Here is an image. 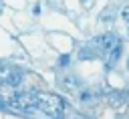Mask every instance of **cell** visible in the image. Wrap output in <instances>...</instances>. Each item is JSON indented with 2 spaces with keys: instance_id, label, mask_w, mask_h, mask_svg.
Wrapping results in <instances>:
<instances>
[{
  "instance_id": "cell-1",
  "label": "cell",
  "mask_w": 129,
  "mask_h": 119,
  "mask_svg": "<svg viewBox=\"0 0 129 119\" xmlns=\"http://www.w3.org/2000/svg\"><path fill=\"white\" fill-rule=\"evenodd\" d=\"M22 81V73L18 69H10V67H4V71L0 73V83L6 85V87H18Z\"/></svg>"
},
{
  "instance_id": "cell-2",
  "label": "cell",
  "mask_w": 129,
  "mask_h": 119,
  "mask_svg": "<svg viewBox=\"0 0 129 119\" xmlns=\"http://www.w3.org/2000/svg\"><path fill=\"white\" fill-rule=\"evenodd\" d=\"M95 42H97V44H101V46H103V50H111V48L117 44L115 34H111V32H107V34H103V36H97V38H95Z\"/></svg>"
},
{
  "instance_id": "cell-3",
  "label": "cell",
  "mask_w": 129,
  "mask_h": 119,
  "mask_svg": "<svg viewBox=\"0 0 129 119\" xmlns=\"http://www.w3.org/2000/svg\"><path fill=\"white\" fill-rule=\"evenodd\" d=\"M121 50H123V46H121L119 42H117V44L111 48V52H109V58H107V65H109V67H113V65L119 61V56H121Z\"/></svg>"
},
{
  "instance_id": "cell-4",
  "label": "cell",
  "mask_w": 129,
  "mask_h": 119,
  "mask_svg": "<svg viewBox=\"0 0 129 119\" xmlns=\"http://www.w3.org/2000/svg\"><path fill=\"white\" fill-rule=\"evenodd\" d=\"M109 103H111V107H121V103H123V95H121V93H113V95L109 97Z\"/></svg>"
},
{
  "instance_id": "cell-5",
  "label": "cell",
  "mask_w": 129,
  "mask_h": 119,
  "mask_svg": "<svg viewBox=\"0 0 129 119\" xmlns=\"http://www.w3.org/2000/svg\"><path fill=\"white\" fill-rule=\"evenodd\" d=\"M79 58H81V61H87V58H95V54H93V50H91V48H81Z\"/></svg>"
},
{
  "instance_id": "cell-6",
  "label": "cell",
  "mask_w": 129,
  "mask_h": 119,
  "mask_svg": "<svg viewBox=\"0 0 129 119\" xmlns=\"http://www.w3.org/2000/svg\"><path fill=\"white\" fill-rule=\"evenodd\" d=\"M62 85L67 89H73V87H77V79L75 77H67V79H62Z\"/></svg>"
},
{
  "instance_id": "cell-7",
  "label": "cell",
  "mask_w": 129,
  "mask_h": 119,
  "mask_svg": "<svg viewBox=\"0 0 129 119\" xmlns=\"http://www.w3.org/2000/svg\"><path fill=\"white\" fill-rule=\"evenodd\" d=\"M101 20H113V12H107V14L103 12L101 14Z\"/></svg>"
},
{
  "instance_id": "cell-8",
  "label": "cell",
  "mask_w": 129,
  "mask_h": 119,
  "mask_svg": "<svg viewBox=\"0 0 129 119\" xmlns=\"http://www.w3.org/2000/svg\"><path fill=\"white\" fill-rule=\"evenodd\" d=\"M58 63H60V65H62V67H67V65H69V54H62V56H60V61H58Z\"/></svg>"
},
{
  "instance_id": "cell-9",
  "label": "cell",
  "mask_w": 129,
  "mask_h": 119,
  "mask_svg": "<svg viewBox=\"0 0 129 119\" xmlns=\"http://www.w3.org/2000/svg\"><path fill=\"white\" fill-rule=\"evenodd\" d=\"M121 16H123V18H125V20L129 22V6H127V8L123 10V12H121Z\"/></svg>"
},
{
  "instance_id": "cell-10",
  "label": "cell",
  "mask_w": 129,
  "mask_h": 119,
  "mask_svg": "<svg viewBox=\"0 0 129 119\" xmlns=\"http://www.w3.org/2000/svg\"><path fill=\"white\" fill-rule=\"evenodd\" d=\"M81 97H83V101H89V99H91V93H83Z\"/></svg>"
},
{
  "instance_id": "cell-11",
  "label": "cell",
  "mask_w": 129,
  "mask_h": 119,
  "mask_svg": "<svg viewBox=\"0 0 129 119\" xmlns=\"http://www.w3.org/2000/svg\"><path fill=\"white\" fill-rule=\"evenodd\" d=\"M127 69H129V58H127Z\"/></svg>"
},
{
  "instance_id": "cell-12",
  "label": "cell",
  "mask_w": 129,
  "mask_h": 119,
  "mask_svg": "<svg viewBox=\"0 0 129 119\" xmlns=\"http://www.w3.org/2000/svg\"><path fill=\"white\" fill-rule=\"evenodd\" d=\"M81 2H87V0H81Z\"/></svg>"
},
{
  "instance_id": "cell-13",
  "label": "cell",
  "mask_w": 129,
  "mask_h": 119,
  "mask_svg": "<svg viewBox=\"0 0 129 119\" xmlns=\"http://www.w3.org/2000/svg\"><path fill=\"white\" fill-rule=\"evenodd\" d=\"M127 32H129V30H127Z\"/></svg>"
}]
</instances>
